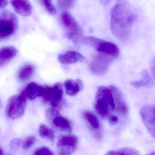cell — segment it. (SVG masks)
I'll return each mask as SVG.
<instances>
[{
    "label": "cell",
    "instance_id": "f1b7e54d",
    "mask_svg": "<svg viewBox=\"0 0 155 155\" xmlns=\"http://www.w3.org/2000/svg\"><path fill=\"white\" fill-rule=\"evenodd\" d=\"M7 4V0H0V9L4 8Z\"/></svg>",
    "mask_w": 155,
    "mask_h": 155
},
{
    "label": "cell",
    "instance_id": "4fadbf2b",
    "mask_svg": "<svg viewBox=\"0 0 155 155\" xmlns=\"http://www.w3.org/2000/svg\"><path fill=\"white\" fill-rule=\"evenodd\" d=\"M83 117L86 121L90 129L93 132L95 137L97 139H100L101 138V134L100 132L101 125L97 117L93 113L88 111L83 113Z\"/></svg>",
    "mask_w": 155,
    "mask_h": 155
},
{
    "label": "cell",
    "instance_id": "f546056e",
    "mask_svg": "<svg viewBox=\"0 0 155 155\" xmlns=\"http://www.w3.org/2000/svg\"><path fill=\"white\" fill-rule=\"evenodd\" d=\"M0 155H4L3 151L1 148H0Z\"/></svg>",
    "mask_w": 155,
    "mask_h": 155
},
{
    "label": "cell",
    "instance_id": "4316f807",
    "mask_svg": "<svg viewBox=\"0 0 155 155\" xmlns=\"http://www.w3.org/2000/svg\"><path fill=\"white\" fill-rule=\"evenodd\" d=\"M22 144V141L20 138H14L11 141L10 144V148L12 150H15L19 148Z\"/></svg>",
    "mask_w": 155,
    "mask_h": 155
},
{
    "label": "cell",
    "instance_id": "8fae6325",
    "mask_svg": "<svg viewBox=\"0 0 155 155\" xmlns=\"http://www.w3.org/2000/svg\"><path fill=\"white\" fill-rule=\"evenodd\" d=\"M109 87L113 97L115 109L123 115H127L129 112V108L123 94L114 86L110 85Z\"/></svg>",
    "mask_w": 155,
    "mask_h": 155
},
{
    "label": "cell",
    "instance_id": "3957f363",
    "mask_svg": "<svg viewBox=\"0 0 155 155\" xmlns=\"http://www.w3.org/2000/svg\"><path fill=\"white\" fill-rule=\"evenodd\" d=\"M60 22L63 28L66 36L75 42L81 41L84 33L77 21L70 13L63 11L60 15Z\"/></svg>",
    "mask_w": 155,
    "mask_h": 155
},
{
    "label": "cell",
    "instance_id": "d4e9b609",
    "mask_svg": "<svg viewBox=\"0 0 155 155\" xmlns=\"http://www.w3.org/2000/svg\"><path fill=\"white\" fill-rule=\"evenodd\" d=\"M36 140V138L35 137H28L24 142H22V146L23 148L26 150L30 149L35 144Z\"/></svg>",
    "mask_w": 155,
    "mask_h": 155
},
{
    "label": "cell",
    "instance_id": "9a60e30c",
    "mask_svg": "<svg viewBox=\"0 0 155 155\" xmlns=\"http://www.w3.org/2000/svg\"><path fill=\"white\" fill-rule=\"evenodd\" d=\"M42 90L43 86L32 82L26 85L20 94L26 99L33 100L42 96Z\"/></svg>",
    "mask_w": 155,
    "mask_h": 155
},
{
    "label": "cell",
    "instance_id": "ffe728a7",
    "mask_svg": "<svg viewBox=\"0 0 155 155\" xmlns=\"http://www.w3.org/2000/svg\"><path fill=\"white\" fill-rule=\"evenodd\" d=\"M35 72V67L31 64L23 66L18 72V78L21 81H25L31 78Z\"/></svg>",
    "mask_w": 155,
    "mask_h": 155
},
{
    "label": "cell",
    "instance_id": "9c48e42d",
    "mask_svg": "<svg viewBox=\"0 0 155 155\" xmlns=\"http://www.w3.org/2000/svg\"><path fill=\"white\" fill-rule=\"evenodd\" d=\"M78 144V138L73 135H66L60 137L57 142L58 155H72Z\"/></svg>",
    "mask_w": 155,
    "mask_h": 155
},
{
    "label": "cell",
    "instance_id": "484cf974",
    "mask_svg": "<svg viewBox=\"0 0 155 155\" xmlns=\"http://www.w3.org/2000/svg\"><path fill=\"white\" fill-rule=\"evenodd\" d=\"M34 155H55L54 153L48 147H44L37 149Z\"/></svg>",
    "mask_w": 155,
    "mask_h": 155
},
{
    "label": "cell",
    "instance_id": "7402d4cb",
    "mask_svg": "<svg viewBox=\"0 0 155 155\" xmlns=\"http://www.w3.org/2000/svg\"><path fill=\"white\" fill-rule=\"evenodd\" d=\"M105 155H140L139 153L134 149L130 148H123L116 151L107 152Z\"/></svg>",
    "mask_w": 155,
    "mask_h": 155
},
{
    "label": "cell",
    "instance_id": "7c38bea8",
    "mask_svg": "<svg viewBox=\"0 0 155 155\" xmlns=\"http://www.w3.org/2000/svg\"><path fill=\"white\" fill-rule=\"evenodd\" d=\"M15 11L22 16L26 17L31 15L32 6L29 0H11Z\"/></svg>",
    "mask_w": 155,
    "mask_h": 155
},
{
    "label": "cell",
    "instance_id": "e0dca14e",
    "mask_svg": "<svg viewBox=\"0 0 155 155\" xmlns=\"http://www.w3.org/2000/svg\"><path fill=\"white\" fill-rule=\"evenodd\" d=\"M54 127L59 131L70 132L72 131V125L69 119L61 115L60 114L52 119Z\"/></svg>",
    "mask_w": 155,
    "mask_h": 155
},
{
    "label": "cell",
    "instance_id": "83f0119b",
    "mask_svg": "<svg viewBox=\"0 0 155 155\" xmlns=\"http://www.w3.org/2000/svg\"><path fill=\"white\" fill-rule=\"evenodd\" d=\"M107 120H108L110 124L112 125H114L117 123L118 118H117V117L111 114L107 118Z\"/></svg>",
    "mask_w": 155,
    "mask_h": 155
},
{
    "label": "cell",
    "instance_id": "1f68e13d",
    "mask_svg": "<svg viewBox=\"0 0 155 155\" xmlns=\"http://www.w3.org/2000/svg\"><path fill=\"white\" fill-rule=\"evenodd\" d=\"M1 107H2V102H1V100L0 99V108H1Z\"/></svg>",
    "mask_w": 155,
    "mask_h": 155
},
{
    "label": "cell",
    "instance_id": "6da1fadb",
    "mask_svg": "<svg viewBox=\"0 0 155 155\" xmlns=\"http://www.w3.org/2000/svg\"><path fill=\"white\" fill-rule=\"evenodd\" d=\"M136 17L132 6L126 0H120L114 6L111 13L110 27L117 39L122 41L129 39Z\"/></svg>",
    "mask_w": 155,
    "mask_h": 155
},
{
    "label": "cell",
    "instance_id": "603a6c76",
    "mask_svg": "<svg viewBox=\"0 0 155 155\" xmlns=\"http://www.w3.org/2000/svg\"><path fill=\"white\" fill-rule=\"evenodd\" d=\"M77 0H57L59 9L64 11H68L73 7Z\"/></svg>",
    "mask_w": 155,
    "mask_h": 155
},
{
    "label": "cell",
    "instance_id": "7a4b0ae2",
    "mask_svg": "<svg viewBox=\"0 0 155 155\" xmlns=\"http://www.w3.org/2000/svg\"><path fill=\"white\" fill-rule=\"evenodd\" d=\"M94 108L96 113L105 119H107L111 112L115 109L113 94L109 87L100 86L96 95Z\"/></svg>",
    "mask_w": 155,
    "mask_h": 155
},
{
    "label": "cell",
    "instance_id": "2e32d148",
    "mask_svg": "<svg viewBox=\"0 0 155 155\" xmlns=\"http://www.w3.org/2000/svg\"><path fill=\"white\" fill-rule=\"evenodd\" d=\"M64 86L66 94L70 96L76 95L83 88V82L79 79L76 80L73 79L66 80L65 82Z\"/></svg>",
    "mask_w": 155,
    "mask_h": 155
},
{
    "label": "cell",
    "instance_id": "cb8c5ba5",
    "mask_svg": "<svg viewBox=\"0 0 155 155\" xmlns=\"http://www.w3.org/2000/svg\"><path fill=\"white\" fill-rule=\"evenodd\" d=\"M47 12L51 15L56 14V10L53 4L52 0H40Z\"/></svg>",
    "mask_w": 155,
    "mask_h": 155
},
{
    "label": "cell",
    "instance_id": "ac0fdd59",
    "mask_svg": "<svg viewBox=\"0 0 155 155\" xmlns=\"http://www.w3.org/2000/svg\"><path fill=\"white\" fill-rule=\"evenodd\" d=\"M17 50L13 46L3 47L0 50V67L3 66L15 57Z\"/></svg>",
    "mask_w": 155,
    "mask_h": 155
},
{
    "label": "cell",
    "instance_id": "30bf717a",
    "mask_svg": "<svg viewBox=\"0 0 155 155\" xmlns=\"http://www.w3.org/2000/svg\"><path fill=\"white\" fill-rule=\"evenodd\" d=\"M155 107L147 105L140 109L141 118L147 131L153 138L155 134Z\"/></svg>",
    "mask_w": 155,
    "mask_h": 155
},
{
    "label": "cell",
    "instance_id": "52a82bcc",
    "mask_svg": "<svg viewBox=\"0 0 155 155\" xmlns=\"http://www.w3.org/2000/svg\"><path fill=\"white\" fill-rule=\"evenodd\" d=\"M26 100L20 94L11 97L6 107L7 116L12 119H17L22 116L26 107Z\"/></svg>",
    "mask_w": 155,
    "mask_h": 155
},
{
    "label": "cell",
    "instance_id": "5bb4252c",
    "mask_svg": "<svg viewBox=\"0 0 155 155\" xmlns=\"http://www.w3.org/2000/svg\"><path fill=\"white\" fill-rule=\"evenodd\" d=\"M58 59L61 63L64 64H72L85 61V58L81 53L75 51H67L60 54Z\"/></svg>",
    "mask_w": 155,
    "mask_h": 155
},
{
    "label": "cell",
    "instance_id": "ba28073f",
    "mask_svg": "<svg viewBox=\"0 0 155 155\" xmlns=\"http://www.w3.org/2000/svg\"><path fill=\"white\" fill-rule=\"evenodd\" d=\"M114 58L110 55L100 53L91 61L89 64V69L96 75H103L108 71Z\"/></svg>",
    "mask_w": 155,
    "mask_h": 155
},
{
    "label": "cell",
    "instance_id": "d6986e66",
    "mask_svg": "<svg viewBox=\"0 0 155 155\" xmlns=\"http://www.w3.org/2000/svg\"><path fill=\"white\" fill-rule=\"evenodd\" d=\"M143 79L139 81H134L131 83V85L134 87L140 88L141 87H152L154 83L151 75L149 74L147 71H143L142 72Z\"/></svg>",
    "mask_w": 155,
    "mask_h": 155
},
{
    "label": "cell",
    "instance_id": "4dcf8cb0",
    "mask_svg": "<svg viewBox=\"0 0 155 155\" xmlns=\"http://www.w3.org/2000/svg\"><path fill=\"white\" fill-rule=\"evenodd\" d=\"M147 155H155V152H151V153H150L148 154H147Z\"/></svg>",
    "mask_w": 155,
    "mask_h": 155
},
{
    "label": "cell",
    "instance_id": "5b68a950",
    "mask_svg": "<svg viewBox=\"0 0 155 155\" xmlns=\"http://www.w3.org/2000/svg\"><path fill=\"white\" fill-rule=\"evenodd\" d=\"M83 42L84 44L90 45L100 53L114 58L117 57L120 53L119 48L115 44L97 37L87 36L83 39Z\"/></svg>",
    "mask_w": 155,
    "mask_h": 155
},
{
    "label": "cell",
    "instance_id": "44dd1931",
    "mask_svg": "<svg viewBox=\"0 0 155 155\" xmlns=\"http://www.w3.org/2000/svg\"><path fill=\"white\" fill-rule=\"evenodd\" d=\"M39 133L40 136L44 139L53 141L54 139V133L50 127L45 124L40 125Z\"/></svg>",
    "mask_w": 155,
    "mask_h": 155
},
{
    "label": "cell",
    "instance_id": "8992f818",
    "mask_svg": "<svg viewBox=\"0 0 155 155\" xmlns=\"http://www.w3.org/2000/svg\"><path fill=\"white\" fill-rule=\"evenodd\" d=\"M62 87L61 84L56 83L53 86H43L42 96L45 102L49 103L53 108L59 107L63 101Z\"/></svg>",
    "mask_w": 155,
    "mask_h": 155
},
{
    "label": "cell",
    "instance_id": "277c9868",
    "mask_svg": "<svg viewBox=\"0 0 155 155\" xmlns=\"http://www.w3.org/2000/svg\"><path fill=\"white\" fill-rule=\"evenodd\" d=\"M17 16L8 10H4L0 12V41L11 37L18 28Z\"/></svg>",
    "mask_w": 155,
    "mask_h": 155
}]
</instances>
